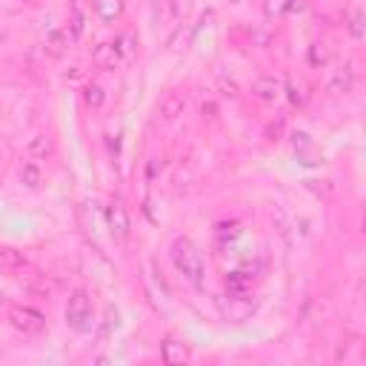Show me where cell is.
<instances>
[{
  "label": "cell",
  "mask_w": 366,
  "mask_h": 366,
  "mask_svg": "<svg viewBox=\"0 0 366 366\" xmlns=\"http://www.w3.org/2000/svg\"><path fill=\"white\" fill-rule=\"evenodd\" d=\"M92 6L103 23H115L124 14V0H92Z\"/></svg>",
  "instance_id": "cell-10"
},
{
  "label": "cell",
  "mask_w": 366,
  "mask_h": 366,
  "mask_svg": "<svg viewBox=\"0 0 366 366\" xmlns=\"http://www.w3.org/2000/svg\"><path fill=\"white\" fill-rule=\"evenodd\" d=\"M201 112H203V117H209V120H212V117L218 115V106H215L212 100H209V103H203V106H201Z\"/></svg>",
  "instance_id": "cell-26"
},
{
  "label": "cell",
  "mask_w": 366,
  "mask_h": 366,
  "mask_svg": "<svg viewBox=\"0 0 366 366\" xmlns=\"http://www.w3.org/2000/svg\"><path fill=\"white\" fill-rule=\"evenodd\" d=\"M350 32H352V38L355 41H363V12H352L350 14Z\"/></svg>",
  "instance_id": "cell-22"
},
{
  "label": "cell",
  "mask_w": 366,
  "mask_h": 366,
  "mask_svg": "<svg viewBox=\"0 0 366 366\" xmlns=\"http://www.w3.org/2000/svg\"><path fill=\"white\" fill-rule=\"evenodd\" d=\"M284 92H286V98H289V103H292L295 109H304L306 103H309V98H312L309 95V86L301 78H292V75L284 80Z\"/></svg>",
  "instance_id": "cell-7"
},
{
  "label": "cell",
  "mask_w": 366,
  "mask_h": 366,
  "mask_svg": "<svg viewBox=\"0 0 366 366\" xmlns=\"http://www.w3.org/2000/svg\"><path fill=\"white\" fill-rule=\"evenodd\" d=\"M9 323L23 335H38L46 329V315L32 306H12L9 309Z\"/></svg>",
  "instance_id": "cell-3"
},
{
  "label": "cell",
  "mask_w": 366,
  "mask_h": 366,
  "mask_svg": "<svg viewBox=\"0 0 366 366\" xmlns=\"http://www.w3.org/2000/svg\"><path fill=\"white\" fill-rule=\"evenodd\" d=\"M352 83H355L352 69H350V66H343V69H338V72H335V78L329 80V92L346 95V92H352Z\"/></svg>",
  "instance_id": "cell-13"
},
{
  "label": "cell",
  "mask_w": 366,
  "mask_h": 366,
  "mask_svg": "<svg viewBox=\"0 0 366 366\" xmlns=\"http://www.w3.org/2000/svg\"><path fill=\"white\" fill-rule=\"evenodd\" d=\"M329 58H332V52H329V46L326 43H312L309 46V66H326L329 63Z\"/></svg>",
  "instance_id": "cell-17"
},
{
  "label": "cell",
  "mask_w": 366,
  "mask_h": 366,
  "mask_svg": "<svg viewBox=\"0 0 366 366\" xmlns=\"http://www.w3.org/2000/svg\"><path fill=\"white\" fill-rule=\"evenodd\" d=\"M252 92H255V98H258V100H264V103H275V100H277V95L284 92V83L277 80V78H272V75H260V78L255 80V86H252Z\"/></svg>",
  "instance_id": "cell-6"
},
{
  "label": "cell",
  "mask_w": 366,
  "mask_h": 366,
  "mask_svg": "<svg viewBox=\"0 0 366 366\" xmlns=\"http://www.w3.org/2000/svg\"><path fill=\"white\" fill-rule=\"evenodd\" d=\"M183 109H186V98H183L181 92H169V95L161 100V106H158L161 117H166V120H175L178 115H183Z\"/></svg>",
  "instance_id": "cell-11"
},
{
  "label": "cell",
  "mask_w": 366,
  "mask_h": 366,
  "mask_svg": "<svg viewBox=\"0 0 366 366\" xmlns=\"http://www.w3.org/2000/svg\"><path fill=\"white\" fill-rule=\"evenodd\" d=\"M172 264H175V269L186 277L189 284L201 286V281H203V255L189 238L172 240Z\"/></svg>",
  "instance_id": "cell-1"
},
{
  "label": "cell",
  "mask_w": 366,
  "mask_h": 366,
  "mask_svg": "<svg viewBox=\"0 0 366 366\" xmlns=\"http://www.w3.org/2000/svg\"><path fill=\"white\" fill-rule=\"evenodd\" d=\"M286 9V0H264V14L275 17V14H284Z\"/></svg>",
  "instance_id": "cell-23"
},
{
  "label": "cell",
  "mask_w": 366,
  "mask_h": 366,
  "mask_svg": "<svg viewBox=\"0 0 366 366\" xmlns=\"http://www.w3.org/2000/svg\"><path fill=\"white\" fill-rule=\"evenodd\" d=\"M21 266H26L23 252H17L12 247H0V272H14Z\"/></svg>",
  "instance_id": "cell-12"
},
{
  "label": "cell",
  "mask_w": 366,
  "mask_h": 366,
  "mask_svg": "<svg viewBox=\"0 0 366 366\" xmlns=\"http://www.w3.org/2000/svg\"><path fill=\"white\" fill-rule=\"evenodd\" d=\"M103 98H106V95H103V89H100L98 83L83 86V103H86V106H89V109H98L100 103H103Z\"/></svg>",
  "instance_id": "cell-19"
},
{
  "label": "cell",
  "mask_w": 366,
  "mask_h": 366,
  "mask_svg": "<svg viewBox=\"0 0 366 366\" xmlns=\"http://www.w3.org/2000/svg\"><path fill=\"white\" fill-rule=\"evenodd\" d=\"M21 183L26 189H38L41 186V169L34 166V163H23L21 166Z\"/></svg>",
  "instance_id": "cell-18"
},
{
  "label": "cell",
  "mask_w": 366,
  "mask_h": 366,
  "mask_svg": "<svg viewBox=\"0 0 366 366\" xmlns=\"http://www.w3.org/2000/svg\"><path fill=\"white\" fill-rule=\"evenodd\" d=\"M281 132H284V117H277L275 124H272V126L266 129V135L272 137V141H277V135H281Z\"/></svg>",
  "instance_id": "cell-24"
},
{
  "label": "cell",
  "mask_w": 366,
  "mask_h": 366,
  "mask_svg": "<svg viewBox=\"0 0 366 366\" xmlns=\"http://www.w3.org/2000/svg\"><path fill=\"white\" fill-rule=\"evenodd\" d=\"M292 146H295V155L301 158V163H306V166L321 163V155H318L315 144H312V137L306 132H295L292 135Z\"/></svg>",
  "instance_id": "cell-5"
},
{
  "label": "cell",
  "mask_w": 366,
  "mask_h": 366,
  "mask_svg": "<svg viewBox=\"0 0 366 366\" xmlns=\"http://www.w3.org/2000/svg\"><path fill=\"white\" fill-rule=\"evenodd\" d=\"M3 304H6V292H3V289H0V306H3Z\"/></svg>",
  "instance_id": "cell-28"
},
{
  "label": "cell",
  "mask_w": 366,
  "mask_h": 366,
  "mask_svg": "<svg viewBox=\"0 0 366 366\" xmlns=\"http://www.w3.org/2000/svg\"><path fill=\"white\" fill-rule=\"evenodd\" d=\"M161 358H163L169 366H178V363H186V361L192 358V352H189L186 343H181V341H175V338H166V341L161 343Z\"/></svg>",
  "instance_id": "cell-8"
},
{
  "label": "cell",
  "mask_w": 366,
  "mask_h": 366,
  "mask_svg": "<svg viewBox=\"0 0 366 366\" xmlns=\"http://www.w3.org/2000/svg\"><path fill=\"white\" fill-rule=\"evenodd\" d=\"M115 49H117L120 58H132L135 52H137V34H135V32L117 34V38H115Z\"/></svg>",
  "instance_id": "cell-15"
},
{
  "label": "cell",
  "mask_w": 366,
  "mask_h": 366,
  "mask_svg": "<svg viewBox=\"0 0 366 366\" xmlns=\"http://www.w3.org/2000/svg\"><path fill=\"white\" fill-rule=\"evenodd\" d=\"M66 323L72 326L78 335L92 332L95 309H92V298H89V292L75 289L72 295H69V304H66Z\"/></svg>",
  "instance_id": "cell-2"
},
{
  "label": "cell",
  "mask_w": 366,
  "mask_h": 366,
  "mask_svg": "<svg viewBox=\"0 0 366 366\" xmlns=\"http://www.w3.org/2000/svg\"><path fill=\"white\" fill-rule=\"evenodd\" d=\"M92 63L98 69H115L120 63V55H117L115 43H98L95 52H92Z\"/></svg>",
  "instance_id": "cell-9"
},
{
  "label": "cell",
  "mask_w": 366,
  "mask_h": 366,
  "mask_svg": "<svg viewBox=\"0 0 366 366\" xmlns=\"http://www.w3.org/2000/svg\"><path fill=\"white\" fill-rule=\"evenodd\" d=\"M172 6H175V14H186L189 6H192V0H172Z\"/></svg>",
  "instance_id": "cell-25"
},
{
  "label": "cell",
  "mask_w": 366,
  "mask_h": 366,
  "mask_svg": "<svg viewBox=\"0 0 366 366\" xmlns=\"http://www.w3.org/2000/svg\"><path fill=\"white\" fill-rule=\"evenodd\" d=\"M301 9H304V0H286L284 12H301Z\"/></svg>",
  "instance_id": "cell-27"
},
{
  "label": "cell",
  "mask_w": 366,
  "mask_h": 366,
  "mask_svg": "<svg viewBox=\"0 0 366 366\" xmlns=\"http://www.w3.org/2000/svg\"><path fill=\"white\" fill-rule=\"evenodd\" d=\"M106 223H109V232L117 243H126L132 235V218H129V209L124 201H112L106 209Z\"/></svg>",
  "instance_id": "cell-4"
},
{
  "label": "cell",
  "mask_w": 366,
  "mask_h": 366,
  "mask_svg": "<svg viewBox=\"0 0 366 366\" xmlns=\"http://www.w3.org/2000/svg\"><path fill=\"white\" fill-rule=\"evenodd\" d=\"M66 41H69V34L60 32V29H55V32H52L49 38H46V52H49L52 58H60L63 52H66Z\"/></svg>",
  "instance_id": "cell-16"
},
{
  "label": "cell",
  "mask_w": 366,
  "mask_h": 366,
  "mask_svg": "<svg viewBox=\"0 0 366 366\" xmlns=\"http://www.w3.org/2000/svg\"><path fill=\"white\" fill-rule=\"evenodd\" d=\"M218 89H220V95H223V98H232V100L240 95V92H238V83H235L232 78H226L223 72L218 75Z\"/></svg>",
  "instance_id": "cell-21"
},
{
  "label": "cell",
  "mask_w": 366,
  "mask_h": 366,
  "mask_svg": "<svg viewBox=\"0 0 366 366\" xmlns=\"http://www.w3.org/2000/svg\"><path fill=\"white\" fill-rule=\"evenodd\" d=\"M29 155L32 158H49V155H55V137L49 135H38L29 141Z\"/></svg>",
  "instance_id": "cell-14"
},
{
  "label": "cell",
  "mask_w": 366,
  "mask_h": 366,
  "mask_svg": "<svg viewBox=\"0 0 366 366\" xmlns=\"http://www.w3.org/2000/svg\"><path fill=\"white\" fill-rule=\"evenodd\" d=\"M69 29H72V38H75V41H80V38H83L86 17H83V12H80V6H78V3H72V23H69Z\"/></svg>",
  "instance_id": "cell-20"
}]
</instances>
